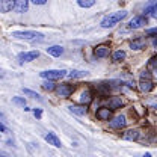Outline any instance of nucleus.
Wrapping results in <instances>:
<instances>
[{
	"label": "nucleus",
	"mask_w": 157,
	"mask_h": 157,
	"mask_svg": "<svg viewBox=\"0 0 157 157\" xmlns=\"http://www.w3.org/2000/svg\"><path fill=\"white\" fill-rule=\"evenodd\" d=\"M125 17H127V11H119V12H115V14H110V15H107V17H104L101 20V27H104V29L113 27Z\"/></svg>",
	"instance_id": "f257e3e1"
},
{
	"label": "nucleus",
	"mask_w": 157,
	"mask_h": 157,
	"mask_svg": "<svg viewBox=\"0 0 157 157\" xmlns=\"http://www.w3.org/2000/svg\"><path fill=\"white\" fill-rule=\"evenodd\" d=\"M39 76L42 78H47V80L53 82V80H59V78L65 77L67 76V71L65 70H47V71L39 73Z\"/></svg>",
	"instance_id": "f03ea898"
},
{
	"label": "nucleus",
	"mask_w": 157,
	"mask_h": 157,
	"mask_svg": "<svg viewBox=\"0 0 157 157\" xmlns=\"http://www.w3.org/2000/svg\"><path fill=\"white\" fill-rule=\"evenodd\" d=\"M12 36L17 39H26V41H36L42 39V35L38 32H32V30H24V32H12Z\"/></svg>",
	"instance_id": "7ed1b4c3"
},
{
	"label": "nucleus",
	"mask_w": 157,
	"mask_h": 157,
	"mask_svg": "<svg viewBox=\"0 0 157 157\" xmlns=\"http://www.w3.org/2000/svg\"><path fill=\"white\" fill-rule=\"evenodd\" d=\"M110 127L112 128H117V130H121V128H124L125 127V124H127V121H125V117L124 115H118V117H115L110 122Z\"/></svg>",
	"instance_id": "20e7f679"
},
{
	"label": "nucleus",
	"mask_w": 157,
	"mask_h": 157,
	"mask_svg": "<svg viewBox=\"0 0 157 157\" xmlns=\"http://www.w3.org/2000/svg\"><path fill=\"white\" fill-rule=\"evenodd\" d=\"M39 56V52L38 50H33V52H26V53H21L18 56V59L21 62H32Z\"/></svg>",
	"instance_id": "39448f33"
},
{
	"label": "nucleus",
	"mask_w": 157,
	"mask_h": 157,
	"mask_svg": "<svg viewBox=\"0 0 157 157\" xmlns=\"http://www.w3.org/2000/svg\"><path fill=\"white\" fill-rule=\"evenodd\" d=\"M58 95L59 97H70L71 94H73V86H70V85H67V83H63V85H60L58 86Z\"/></svg>",
	"instance_id": "423d86ee"
},
{
	"label": "nucleus",
	"mask_w": 157,
	"mask_h": 157,
	"mask_svg": "<svg viewBox=\"0 0 157 157\" xmlns=\"http://www.w3.org/2000/svg\"><path fill=\"white\" fill-rule=\"evenodd\" d=\"M144 24H147V18H145V17H135V18L130 20L128 27H130V29H139V27H142Z\"/></svg>",
	"instance_id": "0eeeda50"
},
{
	"label": "nucleus",
	"mask_w": 157,
	"mask_h": 157,
	"mask_svg": "<svg viewBox=\"0 0 157 157\" xmlns=\"http://www.w3.org/2000/svg\"><path fill=\"white\" fill-rule=\"evenodd\" d=\"M27 8H29V2H27V0H17V2H15V5H14V11H15V12H18V14L26 12V11H27Z\"/></svg>",
	"instance_id": "6e6552de"
},
{
	"label": "nucleus",
	"mask_w": 157,
	"mask_h": 157,
	"mask_svg": "<svg viewBox=\"0 0 157 157\" xmlns=\"http://www.w3.org/2000/svg\"><path fill=\"white\" fill-rule=\"evenodd\" d=\"M44 139L50 144V145H53V147H56V148H60L62 147V144H60V140H59V137L55 135V133H47Z\"/></svg>",
	"instance_id": "1a4fd4ad"
},
{
	"label": "nucleus",
	"mask_w": 157,
	"mask_h": 157,
	"mask_svg": "<svg viewBox=\"0 0 157 157\" xmlns=\"http://www.w3.org/2000/svg\"><path fill=\"white\" fill-rule=\"evenodd\" d=\"M14 5H15V2H12V0H0V12H3V14L9 12L11 9H14Z\"/></svg>",
	"instance_id": "9d476101"
},
{
	"label": "nucleus",
	"mask_w": 157,
	"mask_h": 157,
	"mask_svg": "<svg viewBox=\"0 0 157 157\" xmlns=\"http://www.w3.org/2000/svg\"><path fill=\"white\" fill-rule=\"evenodd\" d=\"M70 112L71 113H76V115H78V117H82V115H86V106H78V104H71L70 107Z\"/></svg>",
	"instance_id": "9b49d317"
},
{
	"label": "nucleus",
	"mask_w": 157,
	"mask_h": 157,
	"mask_svg": "<svg viewBox=\"0 0 157 157\" xmlns=\"http://www.w3.org/2000/svg\"><path fill=\"white\" fill-rule=\"evenodd\" d=\"M110 115H112L110 109L103 107V109H98V110H97V118H98V119H101V121H109Z\"/></svg>",
	"instance_id": "f8f14e48"
},
{
	"label": "nucleus",
	"mask_w": 157,
	"mask_h": 157,
	"mask_svg": "<svg viewBox=\"0 0 157 157\" xmlns=\"http://www.w3.org/2000/svg\"><path fill=\"white\" fill-rule=\"evenodd\" d=\"M47 53H48L50 56L59 58V56L63 53V48H62L60 45H52V47H48V48H47Z\"/></svg>",
	"instance_id": "ddd939ff"
},
{
	"label": "nucleus",
	"mask_w": 157,
	"mask_h": 157,
	"mask_svg": "<svg viewBox=\"0 0 157 157\" xmlns=\"http://www.w3.org/2000/svg\"><path fill=\"white\" fill-rule=\"evenodd\" d=\"M139 88H140V91L142 92H150V91H153V88H154V85L150 82V80H142L140 83H139Z\"/></svg>",
	"instance_id": "4468645a"
},
{
	"label": "nucleus",
	"mask_w": 157,
	"mask_h": 157,
	"mask_svg": "<svg viewBox=\"0 0 157 157\" xmlns=\"http://www.w3.org/2000/svg\"><path fill=\"white\" fill-rule=\"evenodd\" d=\"M94 53H95V56H97V58H106V56L109 55V48H107L106 45H100V47L95 48V52H94Z\"/></svg>",
	"instance_id": "2eb2a0df"
},
{
	"label": "nucleus",
	"mask_w": 157,
	"mask_h": 157,
	"mask_svg": "<svg viewBox=\"0 0 157 157\" xmlns=\"http://www.w3.org/2000/svg\"><path fill=\"white\" fill-rule=\"evenodd\" d=\"M122 137L127 139V140H136L137 137H139V130H128V132L124 133Z\"/></svg>",
	"instance_id": "dca6fc26"
},
{
	"label": "nucleus",
	"mask_w": 157,
	"mask_h": 157,
	"mask_svg": "<svg viewBox=\"0 0 157 157\" xmlns=\"http://www.w3.org/2000/svg\"><path fill=\"white\" fill-rule=\"evenodd\" d=\"M91 92L89 91H85V92H82V95H80V103H82V106H86V104H89L91 103Z\"/></svg>",
	"instance_id": "f3484780"
},
{
	"label": "nucleus",
	"mask_w": 157,
	"mask_h": 157,
	"mask_svg": "<svg viewBox=\"0 0 157 157\" xmlns=\"http://www.w3.org/2000/svg\"><path fill=\"white\" fill-rule=\"evenodd\" d=\"M122 106V100L119 97H113L109 100V107L110 109H118V107H121Z\"/></svg>",
	"instance_id": "a211bd4d"
},
{
	"label": "nucleus",
	"mask_w": 157,
	"mask_h": 157,
	"mask_svg": "<svg viewBox=\"0 0 157 157\" xmlns=\"http://www.w3.org/2000/svg\"><path fill=\"white\" fill-rule=\"evenodd\" d=\"M130 47L132 48H135V50H140V48H144L145 47V41L144 39H135V41H132L130 42Z\"/></svg>",
	"instance_id": "6ab92c4d"
},
{
	"label": "nucleus",
	"mask_w": 157,
	"mask_h": 157,
	"mask_svg": "<svg viewBox=\"0 0 157 157\" xmlns=\"http://www.w3.org/2000/svg\"><path fill=\"white\" fill-rule=\"evenodd\" d=\"M122 59H125V52H122V50H118L113 53V60L115 62H121Z\"/></svg>",
	"instance_id": "aec40b11"
},
{
	"label": "nucleus",
	"mask_w": 157,
	"mask_h": 157,
	"mask_svg": "<svg viewBox=\"0 0 157 157\" xmlns=\"http://www.w3.org/2000/svg\"><path fill=\"white\" fill-rule=\"evenodd\" d=\"M77 3H78V6H82V8H91V6L95 5L94 0H78Z\"/></svg>",
	"instance_id": "412c9836"
},
{
	"label": "nucleus",
	"mask_w": 157,
	"mask_h": 157,
	"mask_svg": "<svg viewBox=\"0 0 157 157\" xmlns=\"http://www.w3.org/2000/svg\"><path fill=\"white\" fill-rule=\"evenodd\" d=\"M145 14H151V17L157 20V3L151 5V6H150V8L147 9V12H145Z\"/></svg>",
	"instance_id": "4be33fe9"
},
{
	"label": "nucleus",
	"mask_w": 157,
	"mask_h": 157,
	"mask_svg": "<svg viewBox=\"0 0 157 157\" xmlns=\"http://www.w3.org/2000/svg\"><path fill=\"white\" fill-rule=\"evenodd\" d=\"M88 73H85V71H71L70 74H68V77L70 78H77V77H83V76H86Z\"/></svg>",
	"instance_id": "5701e85b"
},
{
	"label": "nucleus",
	"mask_w": 157,
	"mask_h": 157,
	"mask_svg": "<svg viewBox=\"0 0 157 157\" xmlns=\"http://www.w3.org/2000/svg\"><path fill=\"white\" fill-rule=\"evenodd\" d=\"M12 103L17 104V106H21V107H26V100L21 97H14L12 98Z\"/></svg>",
	"instance_id": "b1692460"
},
{
	"label": "nucleus",
	"mask_w": 157,
	"mask_h": 157,
	"mask_svg": "<svg viewBox=\"0 0 157 157\" xmlns=\"http://www.w3.org/2000/svg\"><path fill=\"white\" fill-rule=\"evenodd\" d=\"M42 88H44L45 91H53L56 86H55V83H53V82L47 80V82H44V83H42Z\"/></svg>",
	"instance_id": "393cba45"
},
{
	"label": "nucleus",
	"mask_w": 157,
	"mask_h": 157,
	"mask_svg": "<svg viewBox=\"0 0 157 157\" xmlns=\"http://www.w3.org/2000/svg\"><path fill=\"white\" fill-rule=\"evenodd\" d=\"M23 91H24V94H26V95H29V97H32V98H41L38 95V94H36V92H33V91H30V89H23Z\"/></svg>",
	"instance_id": "a878e982"
},
{
	"label": "nucleus",
	"mask_w": 157,
	"mask_h": 157,
	"mask_svg": "<svg viewBox=\"0 0 157 157\" xmlns=\"http://www.w3.org/2000/svg\"><path fill=\"white\" fill-rule=\"evenodd\" d=\"M33 115L38 118V119H41V117H42V110H41V109H33Z\"/></svg>",
	"instance_id": "bb28decb"
},
{
	"label": "nucleus",
	"mask_w": 157,
	"mask_h": 157,
	"mask_svg": "<svg viewBox=\"0 0 157 157\" xmlns=\"http://www.w3.org/2000/svg\"><path fill=\"white\" fill-rule=\"evenodd\" d=\"M147 35H157V27H154V29H148V30H147Z\"/></svg>",
	"instance_id": "cd10ccee"
},
{
	"label": "nucleus",
	"mask_w": 157,
	"mask_h": 157,
	"mask_svg": "<svg viewBox=\"0 0 157 157\" xmlns=\"http://www.w3.org/2000/svg\"><path fill=\"white\" fill-rule=\"evenodd\" d=\"M33 5H45V0H33Z\"/></svg>",
	"instance_id": "c85d7f7f"
},
{
	"label": "nucleus",
	"mask_w": 157,
	"mask_h": 157,
	"mask_svg": "<svg viewBox=\"0 0 157 157\" xmlns=\"http://www.w3.org/2000/svg\"><path fill=\"white\" fill-rule=\"evenodd\" d=\"M140 76H142V78H150V73H148V71H144Z\"/></svg>",
	"instance_id": "c756f323"
},
{
	"label": "nucleus",
	"mask_w": 157,
	"mask_h": 157,
	"mask_svg": "<svg viewBox=\"0 0 157 157\" xmlns=\"http://www.w3.org/2000/svg\"><path fill=\"white\" fill-rule=\"evenodd\" d=\"M0 132H6V128H5V125H3V124H0Z\"/></svg>",
	"instance_id": "7c9ffc66"
},
{
	"label": "nucleus",
	"mask_w": 157,
	"mask_h": 157,
	"mask_svg": "<svg viewBox=\"0 0 157 157\" xmlns=\"http://www.w3.org/2000/svg\"><path fill=\"white\" fill-rule=\"evenodd\" d=\"M0 157H9L6 153H3V151H0Z\"/></svg>",
	"instance_id": "2f4dec72"
},
{
	"label": "nucleus",
	"mask_w": 157,
	"mask_h": 157,
	"mask_svg": "<svg viewBox=\"0 0 157 157\" xmlns=\"http://www.w3.org/2000/svg\"><path fill=\"white\" fill-rule=\"evenodd\" d=\"M144 157H151V154H150V153H147V154H145Z\"/></svg>",
	"instance_id": "473e14b6"
},
{
	"label": "nucleus",
	"mask_w": 157,
	"mask_h": 157,
	"mask_svg": "<svg viewBox=\"0 0 157 157\" xmlns=\"http://www.w3.org/2000/svg\"><path fill=\"white\" fill-rule=\"evenodd\" d=\"M154 45H156V47H157V39H154Z\"/></svg>",
	"instance_id": "72a5a7b5"
}]
</instances>
